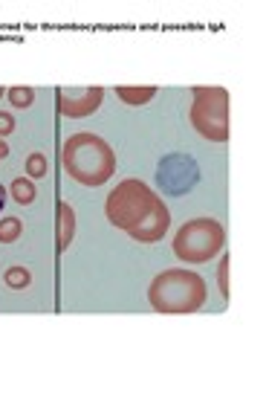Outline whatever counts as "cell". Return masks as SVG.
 <instances>
[{"label": "cell", "instance_id": "13", "mask_svg": "<svg viewBox=\"0 0 266 400\" xmlns=\"http://www.w3.org/2000/svg\"><path fill=\"white\" fill-rule=\"evenodd\" d=\"M6 96H9L12 108H17V110H26V108H32V102H35V90L21 84V87H12V90H6Z\"/></svg>", "mask_w": 266, "mask_h": 400}, {"label": "cell", "instance_id": "19", "mask_svg": "<svg viewBox=\"0 0 266 400\" xmlns=\"http://www.w3.org/2000/svg\"><path fill=\"white\" fill-rule=\"evenodd\" d=\"M0 96H6V90H3V87H0Z\"/></svg>", "mask_w": 266, "mask_h": 400}, {"label": "cell", "instance_id": "15", "mask_svg": "<svg viewBox=\"0 0 266 400\" xmlns=\"http://www.w3.org/2000/svg\"><path fill=\"white\" fill-rule=\"evenodd\" d=\"M217 279H220V293L229 299V258L223 255V261H220V270H217Z\"/></svg>", "mask_w": 266, "mask_h": 400}, {"label": "cell", "instance_id": "17", "mask_svg": "<svg viewBox=\"0 0 266 400\" xmlns=\"http://www.w3.org/2000/svg\"><path fill=\"white\" fill-rule=\"evenodd\" d=\"M6 154H9V145H6L3 140H0V163H3V160H6Z\"/></svg>", "mask_w": 266, "mask_h": 400}, {"label": "cell", "instance_id": "8", "mask_svg": "<svg viewBox=\"0 0 266 400\" xmlns=\"http://www.w3.org/2000/svg\"><path fill=\"white\" fill-rule=\"evenodd\" d=\"M75 235V212L70 209V203H58V246L55 250L58 253H67V246Z\"/></svg>", "mask_w": 266, "mask_h": 400}, {"label": "cell", "instance_id": "1", "mask_svg": "<svg viewBox=\"0 0 266 400\" xmlns=\"http://www.w3.org/2000/svg\"><path fill=\"white\" fill-rule=\"evenodd\" d=\"M104 215L116 230L139 244H154L168 232L171 212L142 180H122L107 195Z\"/></svg>", "mask_w": 266, "mask_h": 400}, {"label": "cell", "instance_id": "6", "mask_svg": "<svg viewBox=\"0 0 266 400\" xmlns=\"http://www.w3.org/2000/svg\"><path fill=\"white\" fill-rule=\"evenodd\" d=\"M197 180H200V165L191 154H168L157 165V183L171 198L191 192L197 186Z\"/></svg>", "mask_w": 266, "mask_h": 400}, {"label": "cell", "instance_id": "12", "mask_svg": "<svg viewBox=\"0 0 266 400\" xmlns=\"http://www.w3.org/2000/svg\"><path fill=\"white\" fill-rule=\"evenodd\" d=\"M24 232V221L21 218H3L0 221V244H12Z\"/></svg>", "mask_w": 266, "mask_h": 400}, {"label": "cell", "instance_id": "3", "mask_svg": "<svg viewBox=\"0 0 266 400\" xmlns=\"http://www.w3.org/2000/svg\"><path fill=\"white\" fill-rule=\"evenodd\" d=\"M157 313H194L205 302V281L191 270H165L148 288Z\"/></svg>", "mask_w": 266, "mask_h": 400}, {"label": "cell", "instance_id": "7", "mask_svg": "<svg viewBox=\"0 0 266 400\" xmlns=\"http://www.w3.org/2000/svg\"><path fill=\"white\" fill-rule=\"evenodd\" d=\"M102 99H104V90L102 87H84V90H67V87H61L58 90V110H61V117L81 119V117L96 113L102 108Z\"/></svg>", "mask_w": 266, "mask_h": 400}, {"label": "cell", "instance_id": "9", "mask_svg": "<svg viewBox=\"0 0 266 400\" xmlns=\"http://www.w3.org/2000/svg\"><path fill=\"white\" fill-rule=\"evenodd\" d=\"M116 96L125 102V105H130V108H139V105H145V102H150L157 96V87H150V84H145V87H116Z\"/></svg>", "mask_w": 266, "mask_h": 400}, {"label": "cell", "instance_id": "14", "mask_svg": "<svg viewBox=\"0 0 266 400\" xmlns=\"http://www.w3.org/2000/svg\"><path fill=\"white\" fill-rule=\"evenodd\" d=\"M47 171H49L47 154H29L26 157V177H47Z\"/></svg>", "mask_w": 266, "mask_h": 400}, {"label": "cell", "instance_id": "2", "mask_svg": "<svg viewBox=\"0 0 266 400\" xmlns=\"http://www.w3.org/2000/svg\"><path fill=\"white\" fill-rule=\"evenodd\" d=\"M61 168L81 186H104L116 171V154L96 133H75L61 148Z\"/></svg>", "mask_w": 266, "mask_h": 400}, {"label": "cell", "instance_id": "18", "mask_svg": "<svg viewBox=\"0 0 266 400\" xmlns=\"http://www.w3.org/2000/svg\"><path fill=\"white\" fill-rule=\"evenodd\" d=\"M3 206H6V188L0 186V212H3Z\"/></svg>", "mask_w": 266, "mask_h": 400}, {"label": "cell", "instance_id": "11", "mask_svg": "<svg viewBox=\"0 0 266 400\" xmlns=\"http://www.w3.org/2000/svg\"><path fill=\"white\" fill-rule=\"evenodd\" d=\"M3 281H6V288H12V290H24L26 284L32 281V273L26 270V267H9V270L3 273Z\"/></svg>", "mask_w": 266, "mask_h": 400}, {"label": "cell", "instance_id": "16", "mask_svg": "<svg viewBox=\"0 0 266 400\" xmlns=\"http://www.w3.org/2000/svg\"><path fill=\"white\" fill-rule=\"evenodd\" d=\"M12 131H15V117L12 113H0V140L9 137Z\"/></svg>", "mask_w": 266, "mask_h": 400}, {"label": "cell", "instance_id": "10", "mask_svg": "<svg viewBox=\"0 0 266 400\" xmlns=\"http://www.w3.org/2000/svg\"><path fill=\"white\" fill-rule=\"evenodd\" d=\"M12 198H15V203H21V206H29L32 200H35V183L29 180V177H15V183H12Z\"/></svg>", "mask_w": 266, "mask_h": 400}, {"label": "cell", "instance_id": "5", "mask_svg": "<svg viewBox=\"0 0 266 400\" xmlns=\"http://www.w3.org/2000/svg\"><path fill=\"white\" fill-rule=\"evenodd\" d=\"M223 241L226 232L214 218H194L182 223L174 235V255L188 264H203L223 250Z\"/></svg>", "mask_w": 266, "mask_h": 400}, {"label": "cell", "instance_id": "4", "mask_svg": "<svg viewBox=\"0 0 266 400\" xmlns=\"http://www.w3.org/2000/svg\"><path fill=\"white\" fill-rule=\"evenodd\" d=\"M229 90L223 87H194L191 125L200 137L212 142L229 140Z\"/></svg>", "mask_w": 266, "mask_h": 400}]
</instances>
